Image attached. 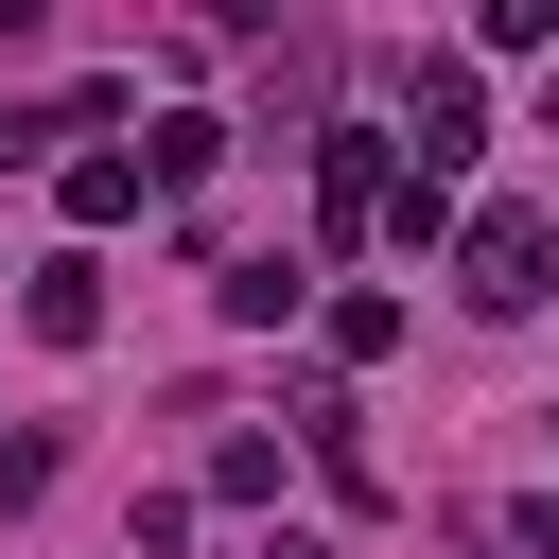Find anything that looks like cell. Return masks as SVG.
<instances>
[{
    "label": "cell",
    "instance_id": "1",
    "mask_svg": "<svg viewBox=\"0 0 559 559\" xmlns=\"http://www.w3.org/2000/svg\"><path fill=\"white\" fill-rule=\"evenodd\" d=\"M542 262H559V227H542V210H472V245H454V280H472L489 314H524V297H542Z\"/></svg>",
    "mask_w": 559,
    "mask_h": 559
},
{
    "label": "cell",
    "instance_id": "2",
    "mask_svg": "<svg viewBox=\"0 0 559 559\" xmlns=\"http://www.w3.org/2000/svg\"><path fill=\"white\" fill-rule=\"evenodd\" d=\"M35 332L87 349V332H105V280H87V262H35Z\"/></svg>",
    "mask_w": 559,
    "mask_h": 559
},
{
    "label": "cell",
    "instance_id": "3",
    "mask_svg": "<svg viewBox=\"0 0 559 559\" xmlns=\"http://www.w3.org/2000/svg\"><path fill=\"white\" fill-rule=\"evenodd\" d=\"M140 192H157V175H140V157H70V210H87V227H122V210H140Z\"/></svg>",
    "mask_w": 559,
    "mask_h": 559
},
{
    "label": "cell",
    "instance_id": "4",
    "mask_svg": "<svg viewBox=\"0 0 559 559\" xmlns=\"http://www.w3.org/2000/svg\"><path fill=\"white\" fill-rule=\"evenodd\" d=\"M367 192H384V175H367V122H349V140L314 157V210H332V227H367Z\"/></svg>",
    "mask_w": 559,
    "mask_h": 559
},
{
    "label": "cell",
    "instance_id": "5",
    "mask_svg": "<svg viewBox=\"0 0 559 559\" xmlns=\"http://www.w3.org/2000/svg\"><path fill=\"white\" fill-rule=\"evenodd\" d=\"M507 559H559V507H524V524H507Z\"/></svg>",
    "mask_w": 559,
    "mask_h": 559
},
{
    "label": "cell",
    "instance_id": "6",
    "mask_svg": "<svg viewBox=\"0 0 559 559\" xmlns=\"http://www.w3.org/2000/svg\"><path fill=\"white\" fill-rule=\"evenodd\" d=\"M280 559H314V542H280Z\"/></svg>",
    "mask_w": 559,
    "mask_h": 559
}]
</instances>
